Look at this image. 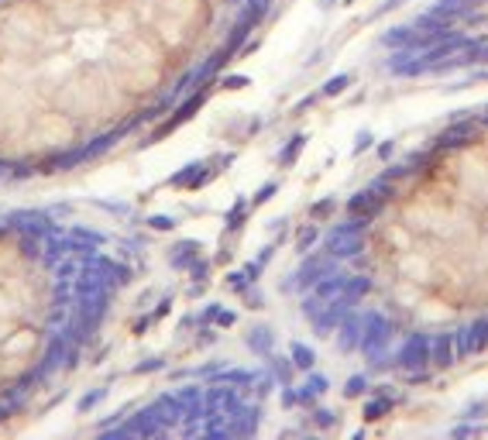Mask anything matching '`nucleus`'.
Masks as SVG:
<instances>
[{"instance_id":"1","label":"nucleus","mask_w":488,"mask_h":440,"mask_svg":"<svg viewBox=\"0 0 488 440\" xmlns=\"http://www.w3.org/2000/svg\"><path fill=\"white\" fill-rule=\"evenodd\" d=\"M272 0H0V189L76 172L203 93Z\"/></svg>"},{"instance_id":"2","label":"nucleus","mask_w":488,"mask_h":440,"mask_svg":"<svg viewBox=\"0 0 488 440\" xmlns=\"http://www.w3.org/2000/svg\"><path fill=\"white\" fill-rule=\"evenodd\" d=\"M131 282L127 241L86 210L0 206V426L80 371Z\"/></svg>"}]
</instances>
